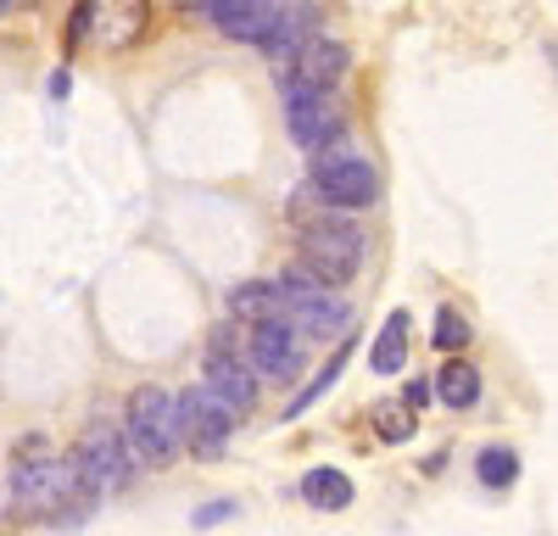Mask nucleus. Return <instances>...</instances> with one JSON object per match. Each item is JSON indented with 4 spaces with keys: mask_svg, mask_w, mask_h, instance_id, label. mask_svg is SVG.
Listing matches in <instances>:
<instances>
[{
    "mask_svg": "<svg viewBox=\"0 0 558 536\" xmlns=\"http://www.w3.org/2000/svg\"><path fill=\"white\" fill-rule=\"evenodd\" d=\"M302 235H296V268H307V275L318 285H347L357 280L363 268V230L336 212V207H318V218H296Z\"/></svg>",
    "mask_w": 558,
    "mask_h": 536,
    "instance_id": "nucleus-1",
    "label": "nucleus"
},
{
    "mask_svg": "<svg viewBox=\"0 0 558 536\" xmlns=\"http://www.w3.org/2000/svg\"><path fill=\"white\" fill-rule=\"evenodd\" d=\"M68 470H73V491L84 503H96V498H112V491L129 486L134 475V453H129V441L112 419H89L73 441V453H68Z\"/></svg>",
    "mask_w": 558,
    "mask_h": 536,
    "instance_id": "nucleus-2",
    "label": "nucleus"
},
{
    "mask_svg": "<svg viewBox=\"0 0 558 536\" xmlns=\"http://www.w3.org/2000/svg\"><path fill=\"white\" fill-rule=\"evenodd\" d=\"M73 470L68 459L45 453V436H23L17 441V459H12V503L28 520H51L62 503H73Z\"/></svg>",
    "mask_w": 558,
    "mask_h": 536,
    "instance_id": "nucleus-3",
    "label": "nucleus"
},
{
    "mask_svg": "<svg viewBox=\"0 0 558 536\" xmlns=\"http://www.w3.org/2000/svg\"><path fill=\"white\" fill-rule=\"evenodd\" d=\"M123 441L134 464L146 470H168L184 447H179V414H173V397L162 386H140L129 397V425H123Z\"/></svg>",
    "mask_w": 558,
    "mask_h": 536,
    "instance_id": "nucleus-4",
    "label": "nucleus"
},
{
    "mask_svg": "<svg viewBox=\"0 0 558 536\" xmlns=\"http://www.w3.org/2000/svg\"><path fill=\"white\" fill-rule=\"evenodd\" d=\"M307 191L324 202V207H336V212H357L380 196V173L368 157L357 151H341V146H324L313 151V168H307Z\"/></svg>",
    "mask_w": 558,
    "mask_h": 536,
    "instance_id": "nucleus-5",
    "label": "nucleus"
},
{
    "mask_svg": "<svg viewBox=\"0 0 558 536\" xmlns=\"http://www.w3.org/2000/svg\"><path fill=\"white\" fill-rule=\"evenodd\" d=\"M279 302H286V319L302 330V336H347L352 325V307L341 296H330V285H318L307 268H291V275H279Z\"/></svg>",
    "mask_w": 558,
    "mask_h": 536,
    "instance_id": "nucleus-6",
    "label": "nucleus"
},
{
    "mask_svg": "<svg viewBox=\"0 0 558 536\" xmlns=\"http://www.w3.org/2000/svg\"><path fill=\"white\" fill-rule=\"evenodd\" d=\"M151 23V0H84L73 12V39H96L101 51H134L140 34Z\"/></svg>",
    "mask_w": 558,
    "mask_h": 536,
    "instance_id": "nucleus-7",
    "label": "nucleus"
},
{
    "mask_svg": "<svg viewBox=\"0 0 558 536\" xmlns=\"http://www.w3.org/2000/svg\"><path fill=\"white\" fill-rule=\"evenodd\" d=\"M173 414H179V447H191L196 459L218 464L229 447V430H235V414L207 386H191L184 397H173Z\"/></svg>",
    "mask_w": 558,
    "mask_h": 536,
    "instance_id": "nucleus-8",
    "label": "nucleus"
},
{
    "mask_svg": "<svg viewBox=\"0 0 558 536\" xmlns=\"http://www.w3.org/2000/svg\"><path fill=\"white\" fill-rule=\"evenodd\" d=\"M286 129L302 151H324V146L341 141L347 112L330 89H286Z\"/></svg>",
    "mask_w": 558,
    "mask_h": 536,
    "instance_id": "nucleus-9",
    "label": "nucleus"
},
{
    "mask_svg": "<svg viewBox=\"0 0 558 536\" xmlns=\"http://www.w3.org/2000/svg\"><path fill=\"white\" fill-rule=\"evenodd\" d=\"M347 68H352L347 45L313 34V39H302L296 51L286 57V68H279V89H336L347 78Z\"/></svg>",
    "mask_w": 558,
    "mask_h": 536,
    "instance_id": "nucleus-10",
    "label": "nucleus"
},
{
    "mask_svg": "<svg viewBox=\"0 0 558 536\" xmlns=\"http://www.w3.org/2000/svg\"><path fill=\"white\" fill-rule=\"evenodd\" d=\"M302 369V330L279 313V319H263L252 325V375H268V380H291Z\"/></svg>",
    "mask_w": 558,
    "mask_h": 536,
    "instance_id": "nucleus-11",
    "label": "nucleus"
},
{
    "mask_svg": "<svg viewBox=\"0 0 558 536\" xmlns=\"http://www.w3.org/2000/svg\"><path fill=\"white\" fill-rule=\"evenodd\" d=\"M202 386H207L235 419L257 409V375L241 364L235 352H207V375H202Z\"/></svg>",
    "mask_w": 558,
    "mask_h": 536,
    "instance_id": "nucleus-12",
    "label": "nucleus"
},
{
    "mask_svg": "<svg viewBox=\"0 0 558 536\" xmlns=\"http://www.w3.org/2000/svg\"><path fill=\"white\" fill-rule=\"evenodd\" d=\"M202 7H207L218 34L241 39V45H263L268 28H274V7H279V0H202Z\"/></svg>",
    "mask_w": 558,
    "mask_h": 536,
    "instance_id": "nucleus-13",
    "label": "nucleus"
},
{
    "mask_svg": "<svg viewBox=\"0 0 558 536\" xmlns=\"http://www.w3.org/2000/svg\"><path fill=\"white\" fill-rule=\"evenodd\" d=\"M313 34H318V17H313L307 0H279V7H274V28H268V39L257 45V51H268L274 62H286L296 45L313 39Z\"/></svg>",
    "mask_w": 558,
    "mask_h": 536,
    "instance_id": "nucleus-14",
    "label": "nucleus"
},
{
    "mask_svg": "<svg viewBox=\"0 0 558 536\" xmlns=\"http://www.w3.org/2000/svg\"><path fill=\"white\" fill-rule=\"evenodd\" d=\"M223 302H229V313H235L241 325H263V319H279V313H286L274 280H241V285H229Z\"/></svg>",
    "mask_w": 558,
    "mask_h": 536,
    "instance_id": "nucleus-15",
    "label": "nucleus"
},
{
    "mask_svg": "<svg viewBox=\"0 0 558 536\" xmlns=\"http://www.w3.org/2000/svg\"><path fill=\"white\" fill-rule=\"evenodd\" d=\"M436 397L447 402V409H475L481 402V369L463 364V357H447L441 375H436Z\"/></svg>",
    "mask_w": 558,
    "mask_h": 536,
    "instance_id": "nucleus-16",
    "label": "nucleus"
},
{
    "mask_svg": "<svg viewBox=\"0 0 558 536\" xmlns=\"http://www.w3.org/2000/svg\"><path fill=\"white\" fill-rule=\"evenodd\" d=\"M302 498H307L313 509L341 514V509L352 503V480H347L341 470H307V475H302Z\"/></svg>",
    "mask_w": 558,
    "mask_h": 536,
    "instance_id": "nucleus-17",
    "label": "nucleus"
},
{
    "mask_svg": "<svg viewBox=\"0 0 558 536\" xmlns=\"http://www.w3.org/2000/svg\"><path fill=\"white\" fill-rule=\"evenodd\" d=\"M368 364H375V375H397L408 364V313H391L380 341L368 346Z\"/></svg>",
    "mask_w": 558,
    "mask_h": 536,
    "instance_id": "nucleus-18",
    "label": "nucleus"
},
{
    "mask_svg": "<svg viewBox=\"0 0 558 536\" xmlns=\"http://www.w3.org/2000/svg\"><path fill=\"white\" fill-rule=\"evenodd\" d=\"M475 475H481V486H492V491L514 486V480H520V453H514V447H481Z\"/></svg>",
    "mask_w": 558,
    "mask_h": 536,
    "instance_id": "nucleus-19",
    "label": "nucleus"
},
{
    "mask_svg": "<svg viewBox=\"0 0 558 536\" xmlns=\"http://www.w3.org/2000/svg\"><path fill=\"white\" fill-rule=\"evenodd\" d=\"M347 357H352V341H341V352L330 357V364H324V375H313V380H307V386H302V391L291 397V409H286V419H296V414H307V409H313V402H318L324 391H330V386L341 380V369H347Z\"/></svg>",
    "mask_w": 558,
    "mask_h": 536,
    "instance_id": "nucleus-20",
    "label": "nucleus"
},
{
    "mask_svg": "<svg viewBox=\"0 0 558 536\" xmlns=\"http://www.w3.org/2000/svg\"><path fill=\"white\" fill-rule=\"evenodd\" d=\"M470 336H475V330H470V319H463L458 307H441V313H436V336H430V341H436L441 352H458V346H470Z\"/></svg>",
    "mask_w": 558,
    "mask_h": 536,
    "instance_id": "nucleus-21",
    "label": "nucleus"
},
{
    "mask_svg": "<svg viewBox=\"0 0 558 536\" xmlns=\"http://www.w3.org/2000/svg\"><path fill=\"white\" fill-rule=\"evenodd\" d=\"M375 430H380V441H408L413 436V409H408V402H380V409H375Z\"/></svg>",
    "mask_w": 558,
    "mask_h": 536,
    "instance_id": "nucleus-22",
    "label": "nucleus"
},
{
    "mask_svg": "<svg viewBox=\"0 0 558 536\" xmlns=\"http://www.w3.org/2000/svg\"><path fill=\"white\" fill-rule=\"evenodd\" d=\"M402 402H408V409L418 414V409H425V402H430V380H408V391H402Z\"/></svg>",
    "mask_w": 558,
    "mask_h": 536,
    "instance_id": "nucleus-23",
    "label": "nucleus"
},
{
    "mask_svg": "<svg viewBox=\"0 0 558 536\" xmlns=\"http://www.w3.org/2000/svg\"><path fill=\"white\" fill-rule=\"evenodd\" d=\"M235 514V503H207L202 514H196V525H218V520H229Z\"/></svg>",
    "mask_w": 558,
    "mask_h": 536,
    "instance_id": "nucleus-24",
    "label": "nucleus"
},
{
    "mask_svg": "<svg viewBox=\"0 0 558 536\" xmlns=\"http://www.w3.org/2000/svg\"><path fill=\"white\" fill-rule=\"evenodd\" d=\"M12 7H17V0H0V17H7V12H12Z\"/></svg>",
    "mask_w": 558,
    "mask_h": 536,
    "instance_id": "nucleus-25",
    "label": "nucleus"
}]
</instances>
